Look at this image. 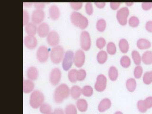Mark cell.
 I'll return each mask as SVG.
<instances>
[{
    "label": "cell",
    "mask_w": 152,
    "mask_h": 114,
    "mask_svg": "<svg viewBox=\"0 0 152 114\" xmlns=\"http://www.w3.org/2000/svg\"><path fill=\"white\" fill-rule=\"evenodd\" d=\"M70 94L69 87L65 84L60 85L56 88L54 94V99L56 103H61Z\"/></svg>",
    "instance_id": "cell-1"
},
{
    "label": "cell",
    "mask_w": 152,
    "mask_h": 114,
    "mask_svg": "<svg viewBox=\"0 0 152 114\" xmlns=\"http://www.w3.org/2000/svg\"><path fill=\"white\" fill-rule=\"evenodd\" d=\"M71 23L82 30L85 29L88 25V20L86 17L77 12H73L70 15Z\"/></svg>",
    "instance_id": "cell-2"
},
{
    "label": "cell",
    "mask_w": 152,
    "mask_h": 114,
    "mask_svg": "<svg viewBox=\"0 0 152 114\" xmlns=\"http://www.w3.org/2000/svg\"><path fill=\"white\" fill-rule=\"evenodd\" d=\"M44 101V95L39 90H34L31 94L30 104L32 108L37 109L42 106Z\"/></svg>",
    "instance_id": "cell-3"
},
{
    "label": "cell",
    "mask_w": 152,
    "mask_h": 114,
    "mask_svg": "<svg viewBox=\"0 0 152 114\" xmlns=\"http://www.w3.org/2000/svg\"><path fill=\"white\" fill-rule=\"evenodd\" d=\"M64 49L59 45L54 47L51 49L50 57L51 61L54 64H58L61 62L64 56Z\"/></svg>",
    "instance_id": "cell-4"
},
{
    "label": "cell",
    "mask_w": 152,
    "mask_h": 114,
    "mask_svg": "<svg viewBox=\"0 0 152 114\" xmlns=\"http://www.w3.org/2000/svg\"><path fill=\"white\" fill-rule=\"evenodd\" d=\"M129 14V10L127 7H124L119 10L116 13V18L118 23L125 26L127 23V17Z\"/></svg>",
    "instance_id": "cell-5"
},
{
    "label": "cell",
    "mask_w": 152,
    "mask_h": 114,
    "mask_svg": "<svg viewBox=\"0 0 152 114\" xmlns=\"http://www.w3.org/2000/svg\"><path fill=\"white\" fill-rule=\"evenodd\" d=\"M73 52L71 50H68L66 52L63 62H62V68L65 71H68L71 68L74 61Z\"/></svg>",
    "instance_id": "cell-6"
},
{
    "label": "cell",
    "mask_w": 152,
    "mask_h": 114,
    "mask_svg": "<svg viewBox=\"0 0 152 114\" xmlns=\"http://www.w3.org/2000/svg\"><path fill=\"white\" fill-rule=\"evenodd\" d=\"M80 45L82 49L85 51H88L90 49L91 39L89 33L88 31H83L81 33Z\"/></svg>",
    "instance_id": "cell-7"
},
{
    "label": "cell",
    "mask_w": 152,
    "mask_h": 114,
    "mask_svg": "<svg viewBox=\"0 0 152 114\" xmlns=\"http://www.w3.org/2000/svg\"><path fill=\"white\" fill-rule=\"evenodd\" d=\"M36 55L39 61L41 63H44L49 58V50L45 46H41L37 50Z\"/></svg>",
    "instance_id": "cell-8"
},
{
    "label": "cell",
    "mask_w": 152,
    "mask_h": 114,
    "mask_svg": "<svg viewBox=\"0 0 152 114\" xmlns=\"http://www.w3.org/2000/svg\"><path fill=\"white\" fill-rule=\"evenodd\" d=\"M107 79L106 76L100 74L97 76L96 82L95 84V88L98 92H103L107 87Z\"/></svg>",
    "instance_id": "cell-9"
},
{
    "label": "cell",
    "mask_w": 152,
    "mask_h": 114,
    "mask_svg": "<svg viewBox=\"0 0 152 114\" xmlns=\"http://www.w3.org/2000/svg\"><path fill=\"white\" fill-rule=\"evenodd\" d=\"M61 78V72L58 68H54L50 73V80L52 85L58 84Z\"/></svg>",
    "instance_id": "cell-10"
},
{
    "label": "cell",
    "mask_w": 152,
    "mask_h": 114,
    "mask_svg": "<svg viewBox=\"0 0 152 114\" xmlns=\"http://www.w3.org/2000/svg\"><path fill=\"white\" fill-rule=\"evenodd\" d=\"M85 61V55L82 50L76 51L74 57V63L77 68H80L84 65Z\"/></svg>",
    "instance_id": "cell-11"
},
{
    "label": "cell",
    "mask_w": 152,
    "mask_h": 114,
    "mask_svg": "<svg viewBox=\"0 0 152 114\" xmlns=\"http://www.w3.org/2000/svg\"><path fill=\"white\" fill-rule=\"evenodd\" d=\"M45 13L43 10H35L32 12L31 14V20L35 24H38L42 23L44 20Z\"/></svg>",
    "instance_id": "cell-12"
},
{
    "label": "cell",
    "mask_w": 152,
    "mask_h": 114,
    "mask_svg": "<svg viewBox=\"0 0 152 114\" xmlns=\"http://www.w3.org/2000/svg\"><path fill=\"white\" fill-rule=\"evenodd\" d=\"M48 43L52 46H56L59 42V36L58 33L55 31L49 33L47 38Z\"/></svg>",
    "instance_id": "cell-13"
},
{
    "label": "cell",
    "mask_w": 152,
    "mask_h": 114,
    "mask_svg": "<svg viewBox=\"0 0 152 114\" xmlns=\"http://www.w3.org/2000/svg\"><path fill=\"white\" fill-rule=\"evenodd\" d=\"M24 43L28 49L33 50L37 46V40L34 36H26L24 39Z\"/></svg>",
    "instance_id": "cell-14"
},
{
    "label": "cell",
    "mask_w": 152,
    "mask_h": 114,
    "mask_svg": "<svg viewBox=\"0 0 152 114\" xmlns=\"http://www.w3.org/2000/svg\"><path fill=\"white\" fill-rule=\"evenodd\" d=\"M50 27L47 23H42L37 28V32L39 37L44 38L49 34Z\"/></svg>",
    "instance_id": "cell-15"
},
{
    "label": "cell",
    "mask_w": 152,
    "mask_h": 114,
    "mask_svg": "<svg viewBox=\"0 0 152 114\" xmlns=\"http://www.w3.org/2000/svg\"><path fill=\"white\" fill-rule=\"evenodd\" d=\"M111 107V101L107 98L102 99L98 106V110L100 112H104L110 108Z\"/></svg>",
    "instance_id": "cell-16"
},
{
    "label": "cell",
    "mask_w": 152,
    "mask_h": 114,
    "mask_svg": "<svg viewBox=\"0 0 152 114\" xmlns=\"http://www.w3.org/2000/svg\"><path fill=\"white\" fill-rule=\"evenodd\" d=\"M50 17L52 20H57L60 16V11L58 6L55 5H51L49 9Z\"/></svg>",
    "instance_id": "cell-17"
},
{
    "label": "cell",
    "mask_w": 152,
    "mask_h": 114,
    "mask_svg": "<svg viewBox=\"0 0 152 114\" xmlns=\"http://www.w3.org/2000/svg\"><path fill=\"white\" fill-rule=\"evenodd\" d=\"M39 76V73L37 69L34 66H31L28 69L27 76L29 80H35Z\"/></svg>",
    "instance_id": "cell-18"
},
{
    "label": "cell",
    "mask_w": 152,
    "mask_h": 114,
    "mask_svg": "<svg viewBox=\"0 0 152 114\" xmlns=\"http://www.w3.org/2000/svg\"><path fill=\"white\" fill-rule=\"evenodd\" d=\"M137 47L141 50H146L151 47V43L148 40L145 39H140L137 43Z\"/></svg>",
    "instance_id": "cell-19"
},
{
    "label": "cell",
    "mask_w": 152,
    "mask_h": 114,
    "mask_svg": "<svg viewBox=\"0 0 152 114\" xmlns=\"http://www.w3.org/2000/svg\"><path fill=\"white\" fill-rule=\"evenodd\" d=\"M34 87V84L31 80H24L23 82V91L25 93L32 91Z\"/></svg>",
    "instance_id": "cell-20"
},
{
    "label": "cell",
    "mask_w": 152,
    "mask_h": 114,
    "mask_svg": "<svg viewBox=\"0 0 152 114\" xmlns=\"http://www.w3.org/2000/svg\"><path fill=\"white\" fill-rule=\"evenodd\" d=\"M70 94L71 97L74 99H78L82 94V89L78 86H73L71 87L70 90Z\"/></svg>",
    "instance_id": "cell-21"
},
{
    "label": "cell",
    "mask_w": 152,
    "mask_h": 114,
    "mask_svg": "<svg viewBox=\"0 0 152 114\" xmlns=\"http://www.w3.org/2000/svg\"><path fill=\"white\" fill-rule=\"evenodd\" d=\"M25 31L28 35L34 36L37 31V27L33 23H29L25 26Z\"/></svg>",
    "instance_id": "cell-22"
},
{
    "label": "cell",
    "mask_w": 152,
    "mask_h": 114,
    "mask_svg": "<svg viewBox=\"0 0 152 114\" xmlns=\"http://www.w3.org/2000/svg\"><path fill=\"white\" fill-rule=\"evenodd\" d=\"M126 87L130 92H133L136 89L137 82L134 78H130L126 81Z\"/></svg>",
    "instance_id": "cell-23"
},
{
    "label": "cell",
    "mask_w": 152,
    "mask_h": 114,
    "mask_svg": "<svg viewBox=\"0 0 152 114\" xmlns=\"http://www.w3.org/2000/svg\"><path fill=\"white\" fill-rule=\"evenodd\" d=\"M119 48L123 53H126L129 49V44L126 39H122L119 42Z\"/></svg>",
    "instance_id": "cell-24"
},
{
    "label": "cell",
    "mask_w": 152,
    "mask_h": 114,
    "mask_svg": "<svg viewBox=\"0 0 152 114\" xmlns=\"http://www.w3.org/2000/svg\"><path fill=\"white\" fill-rule=\"evenodd\" d=\"M77 107L80 111L84 112L88 109V102L84 99H80L77 102Z\"/></svg>",
    "instance_id": "cell-25"
},
{
    "label": "cell",
    "mask_w": 152,
    "mask_h": 114,
    "mask_svg": "<svg viewBox=\"0 0 152 114\" xmlns=\"http://www.w3.org/2000/svg\"><path fill=\"white\" fill-rule=\"evenodd\" d=\"M142 60L143 63L146 65L152 64V51H146L144 52L142 57Z\"/></svg>",
    "instance_id": "cell-26"
},
{
    "label": "cell",
    "mask_w": 152,
    "mask_h": 114,
    "mask_svg": "<svg viewBox=\"0 0 152 114\" xmlns=\"http://www.w3.org/2000/svg\"><path fill=\"white\" fill-rule=\"evenodd\" d=\"M108 76L111 80L115 81L116 80L118 76V72L116 67L115 66H111L108 71Z\"/></svg>",
    "instance_id": "cell-27"
},
{
    "label": "cell",
    "mask_w": 152,
    "mask_h": 114,
    "mask_svg": "<svg viewBox=\"0 0 152 114\" xmlns=\"http://www.w3.org/2000/svg\"><path fill=\"white\" fill-rule=\"evenodd\" d=\"M96 59L99 64H104L107 59V54L104 50H101L97 53Z\"/></svg>",
    "instance_id": "cell-28"
},
{
    "label": "cell",
    "mask_w": 152,
    "mask_h": 114,
    "mask_svg": "<svg viewBox=\"0 0 152 114\" xmlns=\"http://www.w3.org/2000/svg\"><path fill=\"white\" fill-rule=\"evenodd\" d=\"M132 57L133 61L135 65L140 66L142 60V57L140 56L139 52L137 50H133L132 52Z\"/></svg>",
    "instance_id": "cell-29"
},
{
    "label": "cell",
    "mask_w": 152,
    "mask_h": 114,
    "mask_svg": "<svg viewBox=\"0 0 152 114\" xmlns=\"http://www.w3.org/2000/svg\"><path fill=\"white\" fill-rule=\"evenodd\" d=\"M78 70L72 69L69 71L68 73V78L70 82L75 83L77 81V74Z\"/></svg>",
    "instance_id": "cell-30"
},
{
    "label": "cell",
    "mask_w": 152,
    "mask_h": 114,
    "mask_svg": "<svg viewBox=\"0 0 152 114\" xmlns=\"http://www.w3.org/2000/svg\"><path fill=\"white\" fill-rule=\"evenodd\" d=\"M96 28L100 32H103L106 28V21L104 19H99L96 23Z\"/></svg>",
    "instance_id": "cell-31"
},
{
    "label": "cell",
    "mask_w": 152,
    "mask_h": 114,
    "mask_svg": "<svg viewBox=\"0 0 152 114\" xmlns=\"http://www.w3.org/2000/svg\"><path fill=\"white\" fill-rule=\"evenodd\" d=\"M82 94L87 97L91 96L93 94V89L90 86H85L82 88Z\"/></svg>",
    "instance_id": "cell-32"
},
{
    "label": "cell",
    "mask_w": 152,
    "mask_h": 114,
    "mask_svg": "<svg viewBox=\"0 0 152 114\" xmlns=\"http://www.w3.org/2000/svg\"><path fill=\"white\" fill-rule=\"evenodd\" d=\"M120 64L124 68H128L131 65V59L127 56H124L120 59Z\"/></svg>",
    "instance_id": "cell-33"
},
{
    "label": "cell",
    "mask_w": 152,
    "mask_h": 114,
    "mask_svg": "<svg viewBox=\"0 0 152 114\" xmlns=\"http://www.w3.org/2000/svg\"><path fill=\"white\" fill-rule=\"evenodd\" d=\"M39 110L43 114H50L51 113V107L50 104L43 103L39 107Z\"/></svg>",
    "instance_id": "cell-34"
},
{
    "label": "cell",
    "mask_w": 152,
    "mask_h": 114,
    "mask_svg": "<svg viewBox=\"0 0 152 114\" xmlns=\"http://www.w3.org/2000/svg\"><path fill=\"white\" fill-rule=\"evenodd\" d=\"M143 82L146 85H150L152 83V70L147 71L144 74Z\"/></svg>",
    "instance_id": "cell-35"
},
{
    "label": "cell",
    "mask_w": 152,
    "mask_h": 114,
    "mask_svg": "<svg viewBox=\"0 0 152 114\" xmlns=\"http://www.w3.org/2000/svg\"><path fill=\"white\" fill-rule=\"evenodd\" d=\"M107 50L109 54L111 55L115 54L116 52V47L115 44L113 42H109L107 45Z\"/></svg>",
    "instance_id": "cell-36"
},
{
    "label": "cell",
    "mask_w": 152,
    "mask_h": 114,
    "mask_svg": "<svg viewBox=\"0 0 152 114\" xmlns=\"http://www.w3.org/2000/svg\"><path fill=\"white\" fill-rule=\"evenodd\" d=\"M140 21L138 18L136 16L131 17L128 20V23L131 27H137L139 25Z\"/></svg>",
    "instance_id": "cell-37"
},
{
    "label": "cell",
    "mask_w": 152,
    "mask_h": 114,
    "mask_svg": "<svg viewBox=\"0 0 152 114\" xmlns=\"http://www.w3.org/2000/svg\"><path fill=\"white\" fill-rule=\"evenodd\" d=\"M65 114H77V110L74 104H69L65 108Z\"/></svg>",
    "instance_id": "cell-38"
},
{
    "label": "cell",
    "mask_w": 152,
    "mask_h": 114,
    "mask_svg": "<svg viewBox=\"0 0 152 114\" xmlns=\"http://www.w3.org/2000/svg\"><path fill=\"white\" fill-rule=\"evenodd\" d=\"M143 72V69L141 66H137L134 69V77L137 79L141 77Z\"/></svg>",
    "instance_id": "cell-39"
},
{
    "label": "cell",
    "mask_w": 152,
    "mask_h": 114,
    "mask_svg": "<svg viewBox=\"0 0 152 114\" xmlns=\"http://www.w3.org/2000/svg\"><path fill=\"white\" fill-rule=\"evenodd\" d=\"M137 107L138 110L141 113H145L147 111V109L145 106L144 101L142 100H140L139 101H138Z\"/></svg>",
    "instance_id": "cell-40"
},
{
    "label": "cell",
    "mask_w": 152,
    "mask_h": 114,
    "mask_svg": "<svg viewBox=\"0 0 152 114\" xmlns=\"http://www.w3.org/2000/svg\"><path fill=\"white\" fill-rule=\"evenodd\" d=\"M106 42L104 38L100 37L97 39L96 41V45L99 49L101 50L103 49L104 47L106 46Z\"/></svg>",
    "instance_id": "cell-41"
},
{
    "label": "cell",
    "mask_w": 152,
    "mask_h": 114,
    "mask_svg": "<svg viewBox=\"0 0 152 114\" xmlns=\"http://www.w3.org/2000/svg\"><path fill=\"white\" fill-rule=\"evenodd\" d=\"M86 71L84 69H80L78 70L77 74V81H83V80H84L86 77Z\"/></svg>",
    "instance_id": "cell-42"
},
{
    "label": "cell",
    "mask_w": 152,
    "mask_h": 114,
    "mask_svg": "<svg viewBox=\"0 0 152 114\" xmlns=\"http://www.w3.org/2000/svg\"><path fill=\"white\" fill-rule=\"evenodd\" d=\"M29 14L27 11L25 10H23V25L26 26L27 24H28L29 21Z\"/></svg>",
    "instance_id": "cell-43"
},
{
    "label": "cell",
    "mask_w": 152,
    "mask_h": 114,
    "mask_svg": "<svg viewBox=\"0 0 152 114\" xmlns=\"http://www.w3.org/2000/svg\"><path fill=\"white\" fill-rule=\"evenodd\" d=\"M86 12V13L89 15H91L93 13V8L92 4L90 2H88L85 5Z\"/></svg>",
    "instance_id": "cell-44"
},
{
    "label": "cell",
    "mask_w": 152,
    "mask_h": 114,
    "mask_svg": "<svg viewBox=\"0 0 152 114\" xmlns=\"http://www.w3.org/2000/svg\"><path fill=\"white\" fill-rule=\"evenodd\" d=\"M70 6L74 10L77 11L80 9L83 6L82 2H71L70 3Z\"/></svg>",
    "instance_id": "cell-45"
},
{
    "label": "cell",
    "mask_w": 152,
    "mask_h": 114,
    "mask_svg": "<svg viewBox=\"0 0 152 114\" xmlns=\"http://www.w3.org/2000/svg\"><path fill=\"white\" fill-rule=\"evenodd\" d=\"M144 101L145 106L147 109L152 107V96H148Z\"/></svg>",
    "instance_id": "cell-46"
},
{
    "label": "cell",
    "mask_w": 152,
    "mask_h": 114,
    "mask_svg": "<svg viewBox=\"0 0 152 114\" xmlns=\"http://www.w3.org/2000/svg\"><path fill=\"white\" fill-rule=\"evenodd\" d=\"M142 7L145 11H148L152 9V2H142Z\"/></svg>",
    "instance_id": "cell-47"
},
{
    "label": "cell",
    "mask_w": 152,
    "mask_h": 114,
    "mask_svg": "<svg viewBox=\"0 0 152 114\" xmlns=\"http://www.w3.org/2000/svg\"><path fill=\"white\" fill-rule=\"evenodd\" d=\"M33 4L35 8L37 10H42L45 7V3L44 2H35Z\"/></svg>",
    "instance_id": "cell-48"
},
{
    "label": "cell",
    "mask_w": 152,
    "mask_h": 114,
    "mask_svg": "<svg viewBox=\"0 0 152 114\" xmlns=\"http://www.w3.org/2000/svg\"><path fill=\"white\" fill-rule=\"evenodd\" d=\"M145 29L148 32L152 33V21H147L145 24Z\"/></svg>",
    "instance_id": "cell-49"
},
{
    "label": "cell",
    "mask_w": 152,
    "mask_h": 114,
    "mask_svg": "<svg viewBox=\"0 0 152 114\" xmlns=\"http://www.w3.org/2000/svg\"><path fill=\"white\" fill-rule=\"evenodd\" d=\"M120 4H121L120 2H111L110 5L112 9L113 10H116L120 6Z\"/></svg>",
    "instance_id": "cell-50"
},
{
    "label": "cell",
    "mask_w": 152,
    "mask_h": 114,
    "mask_svg": "<svg viewBox=\"0 0 152 114\" xmlns=\"http://www.w3.org/2000/svg\"><path fill=\"white\" fill-rule=\"evenodd\" d=\"M95 4L96 7L99 9L103 8L106 5L105 2H95Z\"/></svg>",
    "instance_id": "cell-51"
},
{
    "label": "cell",
    "mask_w": 152,
    "mask_h": 114,
    "mask_svg": "<svg viewBox=\"0 0 152 114\" xmlns=\"http://www.w3.org/2000/svg\"><path fill=\"white\" fill-rule=\"evenodd\" d=\"M53 114H64L63 109L61 108H56L54 111Z\"/></svg>",
    "instance_id": "cell-52"
},
{
    "label": "cell",
    "mask_w": 152,
    "mask_h": 114,
    "mask_svg": "<svg viewBox=\"0 0 152 114\" xmlns=\"http://www.w3.org/2000/svg\"><path fill=\"white\" fill-rule=\"evenodd\" d=\"M23 4L24 6H25V7H30L32 5L33 3H30V2H28V3H25V2H24Z\"/></svg>",
    "instance_id": "cell-53"
},
{
    "label": "cell",
    "mask_w": 152,
    "mask_h": 114,
    "mask_svg": "<svg viewBox=\"0 0 152 114\" xmlns=\"http://www.w3.org/2000/svg\"><path fill=\"white\" fill-rule=\"evenodd\" d=\"M126 4L127 6H131L133 5L134 3L133 2H126Z\"/></svg>",
    "instance_id": "cell-54"
},
{
    "label": "cell",
    "mask_w": 152,
    "mask_h": 114,
    "mask_svg": "<svg viewBox=\"0 0 152 114\" xmlns=\"http://www.w3.org/2000/svg\"><path fill=\"white\" fill-rule=\"evenodd\" d=\"M114 114H123V113L121 111H117Z\"/></svg>",
    "instance_id": "cell-55"
},
{
    "label": "cell",
    "mask_w": 152,
    "mask_h": 114,
    "mask_svg": "<svg viewBox=\"0 0 152 114\" xmlns=\"http://www.w3.org/2000/svg\"><path fill=\"white\" fill-rule=\"evenodd\" d=\"M50 114H53V113H50Z\"/></svg>",
    "instance_id": "cell-56"
}]
</instances>
